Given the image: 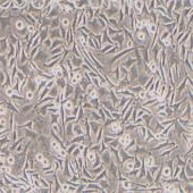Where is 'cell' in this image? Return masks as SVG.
Listing matches in <instances>:
<instances>
[{"mask_svg":"<svg viewBox=\"0 0 193 193\" xmlns=\"http://www.w3.org/2000/svg\"><path fill=\"white\" fill-rule=\"evenodd\" d=\"M48 36L50 39H61V34H60V28L56 27V28H50Z\"/></svg>","mask_w":193,"mask_h":193,"instance_id":"cell-1","label":"cell"},{"mask_svg":"<svg viewBox=\"0 0 193 193\" xmlns=\"http://www.w3.org/2000/svg\"><path fill=\"white\" fill-rule=\"evenodd\" d=\"M30 5L35 9H42L46 5V0H30Z\"/></svg>","mask_w":193,"mask_h":193,"instance_id":"cell-2","label":"cell"},{"mask_svg":"<svg viewBox=\"0 0 193 193\" xmlns=\"http://www.w3.org/2000/svg\"><path fill=\"white\" fill-rule=\"evenodd\" d=\"M15 28L18 31V32H22L26 28V22L23 20V19H17L15 22Z\"/></svg>","mask_w":193,"mask_h":193,"instance_id":"cell-3","label":"cell"},{"mask_svg":"<svg viewBox=\"0 0 193 193\" xmlns=\"http://www.w3.org/2000/svg\"><path fill=\"white\" fill-rule=\"evenodd\" d=\"M143 7H144L143 0H135V1H134V8H135V13H136V14H141Z\"/></svg>","mask_w":193,"mask_h":193,"instance_id":"cell-4","label":"cell"},{"mask_svg":"<svg viewBox=\"0 0 193 193\" xmlns=\"http://www.w3.org/2000/svg\"><path fill=\"white\" fill-rule=\"evenodd\" d=\"M27 3L28 1L27 0H13V5L19 9H23V8H26L27 7Z\"/></svg>","mask_w":193,"mask_h":193,"instance_id":"cell-5","label":"cell"},{"mask_svg":"<svg viewBox=\"0 0 193 193\" xmlns=\"http://www.w3.org/2000/svg\"><path fill=\"white\" fill-rule=\"evenodd\" d=\"M147 28H148L149 34L151 35V38H153V36H155V34H156V33H157V31H158V27H157V25H156L155 23H151V24H150Z\"/></svg>","mask_w":193,"mask_h":193,"instance_id":"cell-6","label":"cell"},{"mask_svg":"<svg viewBox=\"0 0 193 193\" xmlns=\"http://www.w3.org/2000/svg\"><path fill=\"white\" fill-rule=\"evenodd\" d=\"M13 3V0H0V8L2 9H9L10 5Z\"/></svg>","mask_w":193,"mask_h":193,"instance_id":"cell-7","label":"cell"},{"mask_svg":"<svg viewBox=\"0 0 193 193\" xmlns=\"http://www.w3.org/2000/svg\"><path fill=\"white\" fill-rule=\"evenodd\" d=\"M60 25V19L58 17H55V18H51V23H50V28H56V27H59Z\"/></svg>","mask_w":193,"mask_h":193,"instance_id":"cell-8","label":"cell"},{"mask_svg":"<svg viewBox=\"0 0 193 193\" xmlns=\"http://www.w3.org/2000/svg\"><path fill=\"white\" fill-rule=\"evenodd\" d=\"M69 24H71V22H69V19H68L67 17H63V18L60 19V27H63V28H68V27H69Z\"/></svg>","mask_w":193,"mask_h":193,"instance_id":"cell-9","label":"cell"},{"mask_svg":"<svg viewBox=\"0 0 193 193\" xmlns=\"http://www.w3.org/2000/svg\"><path fill=\"white\" fill-rule=\"evenodd\" d=\"M136 39L139 41H141V42H144L147 40V35H145V33L143 31H137L136 32Z\"/></svg>","mask_w":193,"mask_h":193,"instance_id":"cell-10","label":"cell"},{"mask_svg":"<svg viewBox=\"0 0 193 193\" xmlns=\"http://www.w3.org/2000/svg\"><path fill=\"white\" fill-rule=\"evenodd\" d=\"M119 142L123 144V145H127L130 142H131V137L128 135H123L120 139H119Z\"/></svg>","mask_w":193,"mask_h":193,"instance_id":"cell-11","label":"cell"},{"mask_svg":"<svg viewBox=\"0 0 193 193\" xmlns=\"http://www.w3.org/2000/svg\"><path fill=\"white\" fill-rule=\"evenodd\" d=\"M51 148H52V149H54L56 152H58V151L61 149L60 144H59V143H58L56 140H52V141H51Z\"/></svg>","mask_w":193,"mask_h":193,"instance_id":"cell-12","label":"cell"},{"mask_svg":"<svg viewBox=\"0 0 193 193\" xmlns=\"http://www.w3.org/2000/svg\"><path fill=\"white\" fill-rule=\"evenodd\" d=\"M120 131V125L118 124V123H115V124H112L111 125V132H114V133H118Z\"/></svg>","mask_w":193,"mask_h":193,"instance_id":"cell-13","label":"cell"},{"mask_svg":"<svg viewBox=\"0 0 193 193\" xmlns=\"http://www.w3.org/2000/svg\"><path fill=\"white\" fill-rule=\"evenodd\" d=\"M6 161H7V165H14L15 164V158H14V156H11V155H9L8 157H7V159H6Z\"/></svg>","mask_w":193,"mask_h":193,"instance_id":"cell-14","label":"cell"},{"mask_svg":"<svg viewBox=\"0 0 193 193\" xmlns=\"http://www.w3.org/2000/svg\"><path fill=\"white\" fill-rule=\"evenodd\" d=\"M149 66H150V68H151V71H152V72H158V68H157V64H156V63H155L153 60H151V61H150Z\"/></svg>","mask_w":193,"mask_h":193,"instance_id":"cell-15","label":"cell"},{"mask_svg":"<svg viewBox=\"0 0 193 193\" xmlns=\"http://www.w3.org/2000/svg\"><path fill=\"white\" fill-rule=\"evenodd\" d=\"M26 99L27 100H33V98H34V93H33V91H31V90H28V91H26Z\"/></svg>","mask_w":193,"mask_h":193,"instance_id":"cell-16","label":"cell"},{"mask_svg":"<svg viewBox=\"0 0 193 193\" xmlns=\"http://www.w3.org/2000/svg\"><path fill=\"white\" fill-rule=\"evenodd\" d=\"M163 174H164V176L168 177V176L171 175V169H169L168 167H165V168H164V171H163Z\"/></svg>","mask_w":193,"mask_h":193,"instance_id":"cell-17","label":"cell"},{"mask_svg":"<svg viewBox=\"0 0 193 193\" xmlns=\"http://www.w3.org/2000/svg\"><path fill=\"white\" fill-rule=\"evenodd\" d=\"M134 44H133V41L130 39V38H126V47L127 48H132Z\"/></svg>","mask_w":193,"mask_h":193,"instance_id":"cell-18","label":"cell"},{"mask_svg":"<svg viewBox=\"0 0 193 193\" xmlns=\"http://www.w3.org/2000/svg\"><path fill=\"white\" fill-rule=\"evenodd\" d=\"M35 159H36V161H39V163H41L43 159H44V156L42 155V153H38L36 156H35Z\"/></svg>","mask_w":193,"mask_h":193,"instance_id":"cell-19","label":"cell"},{"mask_svg":"<svg viewBox=\"0 0 193 193\" xmlns=\"http://www.w3.org/2000/svg\"><path fill=\"white\" fill-rule=\"evenodd\" d=\"M153 163H155V160H153V158H152V157H150V158L145 161V164H147V166H148V167H151V166L153 165Z\"/></svg>","mask_w":193,"mask_h":193,"instance_id":"cell-20","label":"cell"},{"mask_svg":"<svg viewBox=\"0 0 193 193\" xmlns=\"http://www.w3.org/2000/svg\"><path fill=\"white\" fill-rule=\"evenodd\" d=\"M73 108V103L71 102V101H67L66 103H65V109H67V110H71Z\"/></svg>","mask_w":193,"mask_h":193,"instance_id":"cell-21","label":"cell"},{"mask_svg":"<svg viewBox=\"0 0 193 193\" xmlns=\"http://www.w3.org/2000/svg\"><path fill=\"white\" fill-rule=\"evenodd\" d=\"M133 161H127L126 163V168H127V171H132L133 169Z\"/></svg>","mask_w":193,"mask_h":193,"instance_id":"cell-22","label":"cell"},{"mask_svg":"<svg viewBox=\"0 0 193 193\" xmlns=\"http://www.w3.org/2000/svg\"><path fill=\"white\" fill-rule=\"evenodd\" d=\"M95 157H96V156H95V153H91V152H90V153L88 155V159H89V161H93V160H95Z\"/></svg>","mask_w":193,"mask_h":193,"instance_id":"cell-23","label":"cell"},{"mask_svg":"<svg viewBox=\"0 0 193 193\" xmlns=\"http://www.w3.org/2000/svg\"><path fill=\"white\" fill-rule=\"evenodd\" d=\"M7 112V109L5 107H0V115H5Z\"/></svg>","mask_w":193,"mask_h":193,"instance_id":"cell-24","label":"cell"},{"mask_svg":"<svg viewBox=\"0 0 193 193\" xmlns=\"http://www.w3.org/2000/svg\"><path fill=\"white\" fill-rule=\"evenodd\" d=\"M90 96H91V98H96V92L95 91V90H93V91L90 93Z\"/></svg>","mask_w":193,"mask_h":193,"instance_id":"cell-25","label":"cell"},{"mask_svg":"<svg viewBox=\"0 0 193 193\" xmlns=\"http://www.w3.org/2000/svg\"><path fill=\"white\" fill-rule=\"evenodd\" d=\"M145 96H147V92H145V91H141V93H140V96H141V98H144Z\"/></svg>","mask_w":193,"mask_h":193,"instance_id":"cell-26","label":"cell"}]
</instances>
